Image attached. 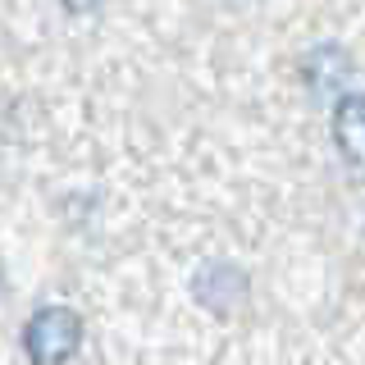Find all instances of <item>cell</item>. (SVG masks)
Returning <instances> with one entry per match:
<instances>
[{"mask_svg": "<svg viewBox=\"0 0 365 365\" xmlns=\"http://www.w3.org/2000/svg\"><path fill=\"white\" fill-rule=\"evenodd\" d=\"M83 342V315L68 306H41L23 329V351L32 365H64Z\"/></svg>", "mask_w": 365, "mask_h": 365, "instance_id": "1", "label": "cell"}, {"mask_svg": "<svg viewBox=\"0 0 365 365\" xmlns=\"http://www.w3.org/2000/svg\"><path fill=\"white\" fill-rule=\"evenodd\" d=\"M192 292H197V302H201L210 315L228 319L237 306L247 302V274L237 269V265H224V260H215V265H205L197 279H192Z\"/></svg>", "mask_w": 365, "mask_h": 365, "instance_id": "2", "label": "cell"}, {"mask_svg": "<svg viewBox=\"0 0 365 365\" xmlns=\"http://www.w3.org/2000/svg\"><path fill=\"white\" fill-rule=\"evenodd\" d=\"M334 142H338V151L347 155L351 169H365V91H351V96L338 101Z\"/></svg>", "mask_w": 365, "mask_h": 365, "instance_id": "3", "label": "cell"}, {"mask_svg": "<svg viewBox=\"0 0 365 365\" xmlns=\"http://www.w3.org/2000/svg\"><path fill=\"white\" fill-rule=\"evenodd\" d=\"M101 0H64V9H73V14H87V9H96Z\"/></svg>", "mask_w": 365, "mask_h": 365, "instance_id": "4", "label": "cell"}]
</instances>
